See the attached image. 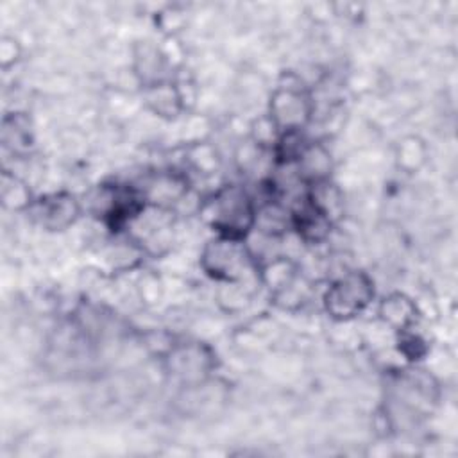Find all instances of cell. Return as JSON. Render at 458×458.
<instances>
[{"label":"cell","mask_w":458,"mask_h":458,"mask_svg":"<svg viewBox=\"0 0 458 458\" xmlns=\"http://www.w3.org/2000/svg\"><path fill=\"white\" fill-rule=\"evenodd\" d=\"M145 107L163 120H175L186 109V95L177 79L159 81L141 88Z\"/></svg>","instance_id":"30bf717a"},{"label":"cell","mask_w":458,"mask_h":458,"mask_svg":"<svg viewBox=\"0 0 458 458\" xmlns=\"http://www.w3.org/2000/svg\"><path fill=\"white\" fill-rule=\"evenodd\" d=\"M199 265L209 279L220 284L243 283L250 276L258 279V258L242 238L215 234L204 243Z\"/></svg>","instance_id":"7a4b0ae2"},{"label":"cell","mask_w":458,"mask_h":458,"mask_svg":"<svg viewBox=\"0 0 458 458\" xmlns=\"http://www.w3.org/2000/svg\"><path fill=\"white\" fill-rule=\"evenodd\" d=\"M34 195L29 188V184L16 175L14 172L4 170L2 177H0V200L2 206L9 211H29L32 202H34Z\"/></svg>","instance_id":"2e32d148"},{"label":"cell","mask_w":458,"mask_h":458,"mask_svg":"<svg viewBox=\"0 0 458 458\" xmlns=\"http://www.w3.org/2000/svg\"><path fill=\"white\" fill-rule=\"evenodd\" d=\"M165 360L168 372L184 383L202 381L215 365L211 349L199 342L172 345Z\"/></svg>","instance_id":"52a82bcc"},{"label":"cell","mask_w":458,"mask_h":458,"mask_svg":"<svg viewBox=\"0 0 458 458\" xmlns=\"http://www.w3.org/2000/svg\"><path fill=\"white\" fill-rule=\"evenodd\" d=\"M174 225V209L145 202V206L134 215L123 233L127 234V240L141 250V254L161 256L172 247Z\"/></svg>","instance_id":"277c9868"},{"label":"cell","mask_w":458,"mask_h":458,"mask_svg":"<svg viewBox=\"0 0 458 458\" xmlns=\"http://www.w3.org/2000/svg\"><path fill=\"white\" fill-rule=\"evenodd\" d=\"M399 349L408 360H419L420 356H424L426 345L419 335H415V333H411V329H408V331L399 333Z\"/></svg>","instance_id":"ffe728a7"},{"label":"cell","mask_w":458,"mask_h":458,"mask_svg":"<svg viewBox=\"0 0 458 458\" xmlns=\"http://www.w3.org/2000/svg\"><path fill=\"white\" fill-rule=\"evenodd\" d=\"M138 190L147 204L175 211L190 197V179L177 170H159L150 174Z\"/></svg>","instance_id":"ba28073f"},{"label":"cell","mask_w":458,"mask_h":458,"mask_svg":"<svg viewBox=\"0 0 458 458\" xmlns=\"http://www.w3.org/2000/svg\"><path fill=\"white\" fill-rule=\"evenodd\" d=\"M377 317L383 320L385 326L392 327L397 333H403L413 329L419 311L411 297L401 292H392L379 301Z\"/></svg>","instance_id":"5bb4252c"},{"label":"cell","mask_w":458,"mask_h":458,"mask_svg":"<svg viewBox=\"0 0 458 458\" xmlns=\"http://www.w3.org/2000/svg\"><path fill=\"white\" fill-rule=\"evenodd\" d=\"M299 181L308 188L331 179L333 156L320 141H308L293 163Z\"/></svg>","instance_id":"4fadbf2b"},{"label":"cell","mask_w":458,"mask_h":458,"mask_svg":"<svg viewBox=\"0 0 458 458\" xmlns=\"http://www.w3.org/2000/svg\"><path fill=\"white\" fill-rule=\"evenodd\" d=\"M132 70L140 86H148L159 81L172 79L168 75V55L152 41H138L132 48Z\"/></svg>","instance_id":"7c38bea8"},{"label":"cell","mask_w":458,"mask_h":458,"mask_svg":"<svg viewBox=\"0 0 458 458\" xmlns=\"http://www.w3.org/2000/svg\"><path fill=\"white\" fill-rule=\"evenodd\" d=\"M23 55V48L14 36H2L0 39V66L2 70H9L20 63Z\"/></svg>","instance_id":"d6986e66"},{"label":"cell","mask_w":458,"mask_h":458,"mask_svg":"<svg viewBox=\"0 0 458 458\" xmlns=\"http://www.w3.org/2000/svg\"><path fill=\"white\" fill-rule=\"evenodd\" d=\"M186 161L190 165V168H193L197 174L200 175H209L215 174V170L220 165V157L215 147H211L208 141L200 140V141H193L190 143L188 150H186Z\"/></svg>","instance_id":"ac0fdd59"},{"label":"cell","mask_w":458,"mask_h":458,"mask_svg":"<svg viewBox=\"0 0 458 458\" xmlns=\"http://www.w3.org/2000/svg\"><path fill=\"white\" fill-rule=\"evenodd\" d=\"M299 281V265L288 256H274L258 263V283L265 286L274 301H284L295 293Z\"/></svg>","instance_id":"8fae6325"},{"label":"cell","mask_w":458,"mask_h":458,"mask_svg":"<svg viewBox=\"0 0 458 458\" xmlns=\"http://www.w3.org/2000/svg\"><path fill=\"white\" fill-rule=\"evenodd\" d=\"M315 104L302 82H279L270 93L267 116L272 120L279 134L302 132L311 122Z\"/></svg>","instance_id":"5b68a950"},{"label":"cell","mask_w":458,"mask_h":458,"mask_svg":"<svg viewBox=\"0 0 458 458\" xmlns=\"http://www.w3.org/2000/svg\"><path fill=\"white\" fill-rule=\"evenodd\" d=\"M47 231L57 233L73 225L84 213L82 200L70 191H50L34 199L27 211Z\"/></svg>","instance_id":"8992f818"},{"label":"cell","mask_w":458,"mask_h":458,"mask_svg":"<svg viewBox=\"0 0 458 458\" xmlns=\"http://www.w3.org/2000/svg\"><path fill=\"white\" fill-rule=\"evenodd\" d=\"M333 220L311 200L308 193L290 209V231L304 243H322L333 227Z\"/></svg>","instance_id":"9c48e42d"},{"label":"cell","mask_w":458,"mask_h":458,"mask_svg":"<svg viewBox=\"0 0 458 458\" xmlns=\"http://www.w3.org/2000/svg\"><path fill=\"white\" fill-rule=\"evenodd\" d=\"M258 202L240 184H224L199 204V215L215 234L247 240L256 225Z\"/></svg>","instance_id":"6da1fadb"},{"label":"cell","mask_w":458,"mask_h":458,"mask_svg":"<svg viewBox=\"0 0 458 458\" xmlns=\"http://www.w3.org/2000/svg\"><path fill=\"white\" fill-rule=\"evenodd\" d=\"M428 148L419 136H404L395 147V163L406 174H417L426 163Z\"/></svg>","instance_id":"e0dca14e"},{"label":"cell","mask_w":458,"mask_h":458,"mask_svg":"<svg viewBox=\"0 0 458 458\" xmlns=\"http://www.w3.org/2000/svg\"><path fill=\"white\" fill-rule=\"evenodd\" d=\"M374 301V281L361 270L347 272L333 279L322 295V306L335 322H349L360 317Z\"/></svg>","instance_id":"3957f363"},{"label":"cell","mask_w":458,"mask_h":458,"mask_svg":"<svg viewBox=\"0 0 458 458\" xmlns=\"http://www.w3.org/2000/svg\"><path fill=\"white\" fill-rule=\"evenodd\" d=\"M2 143L16 156H25L32 150L34 129L27 113H7L2 120Z\"/></svg>","instance_id":"9a60e30c"}]
</instances>
